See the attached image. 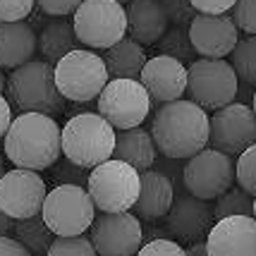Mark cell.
<instances>
[{
  "label": "cell",
  "mask_w": 256,
  "mask_h": 256,
  "mask_svg": "<svg viewBox=\"0 0 256 256\" xmlns=\"http://www.w3.org/2000/svg\"><path fill=\"white\" fill-rule=\"evenodd\" d=\"M175 199V184L156 170H144L139 182V196L134 201V216L139 220H158L163 218Z\"/></svg>",
  "instance_id": "cell-19"
},
{
  "label": "cell",
  "mask_w": 256,
  "mask_h": 256,
  "mask_svg": "<svg viewBox=\"0 0 256 256\" xmlns=\"http://www.w3.org/2000/svg\"><path fill=\"white\" fill-rule=\"evenodd\" d=\"M53 180H56V184H77V187H86V182H89V170L82 166H74L72 160H62V163H58L56 172H53Z\"/></svg>",
  "instance_id": "cell-31"
},
{
  "label": "cell",
  "mask_w": 256,
  "mask_h": 256,
  "mask_svg": "<svg viewBox=\"0 0 256 256\" xmlns=\"http://www.w3.org/2000/svg\"><path fill=\"white\" fill-rule=\"evenodd\" d=\"M168 230L178 237L180 242H196L204 240L213 225V206L208 201L192 196V194H180L172 199L170 211L166 213Z\"/></svg>",
  "instance_id": "cell-18"
},
{
  "label": "cell",
  "mask_w": 256,
  "mask_h": 256,
  "mask_svg": "<svg viewBox=\"0 0 256 256\" xmlns=\"http://www.w3.org/2000/svg\"><path fill=\"white\" fill-rule=\"evenodd\" d=\"M112 156L118 160L130 163L134 170L144 172V170H151V166L156 163L158 148L154 144L151 132H146L142 127H132V130H120L115 134Z\"/></svg>",
  "instance_id": "cell-22"
},
{
  "label": "cell",
  "mask_w": 256,
  "mask_h": 256,
  "mask_svg": "<svg viewBox=\"0 0 256 256\" xmlns=\"http://www.w3.org/2000/svg\"><path fill=\"white\" fill-rule=\"evenodd\" d=\"M118 2H130V0H118Z\"/></svg>",
  "instance_id": "cell-46"
},
{
  "label": "cell",
  "mask_w": 256,
  "mask_h": 256,
  "mask_svg": "<svg viewBox=\"0 0 256 256\" xmlns=\"http://www.w3.org/2000/svg\"><path fill=\"white\" fill-rule=\"evenodd\" d=\"M196 12H206V14H225L232 10L234 0H190Z\"/></svg>",
  "instance_id": "cell-37"
},
{
  "label": "cell",
  "mask_w": 256,
  "mask_h": 256,
  "mask_svg": "<svg viewBox=\"0 0 256 256\" xmlns=\"http://www.w3.org/2000/svg\"><path fill=\"white\" fill-rule=\"evenodd\" d=\"M77 41L79 38L74 34L72 22L58 20V22H50L44 26V32L38 36V50L46 58V62L56 65L60 58H65L70 50L77 48Z\"/></svg>",
  "instance_id": "cell-24"
},
{
  "label": "cell",
  "mask_w": 256,
  "mask_h": 256,
  "mask_svg": "<svg viewBox=\"0 0 256 256\" xmlns=\"http://www.w3.org/2000/svg\"><path fill=\"white\" fill-rule=\"evenodd\" d=\"M14 223H17V220H12L10 216L0 208V237H5V234L14 232Z\"/></svg>",
  "instance_id": "cell-40"
},
{
  "label": "cell",
  "mask_w": 256,
  "mask_h": 256,
  "mask_svg": "<svg viewBox=\"0 0 256 256\" xmlns=\"http://www.w3.org/2000/svg\"><path fill=\"white\" fill-rule=\"evenodd\" d=\"M190 41L201 58H225L232 53L234 44L240 41V29L234 26L232 17L225 14H206L196 12L187 26Z\"/></svg>",
  "instance_id": "cell-15"
},
{
  "label": "cell",
  "mask_w": 256,
  "mask_h": 256,
  "mask_svg": "<svg viewBox=\"0 0 256 256\" xmlns=\"http://www.w3.org/2000/svg\"><path fill=\"white\" fill-rule=\"evenodd\" d=\"M5 154L17 168L46 170L62 156V130L50 115L22 112L5 134Z\"/></svg>",
  "instance_id": "cell-2"
},
{
  "label": "cell",
  "mask_w": 256,
  "mask_h": 256,
  "mask_svg": "<svg viewBox=\"0 0 256 256\" xmlns=\"http://www.w3.org/2000/svg\"><path fill=\"white\" fill-rule=\"evenodd\" d=\"M136 256H187V252L172 242V240H163V237H156L151 242H146L144 246H139Z\"/></svg>",
  "instance_id": "cell-35"
},
{
  "label": "cell",
  "mask_w": 256,
  "mask_h": 256,
  "mask_svg": "<svg viewBox=\"0 0 256 256\" xmlns=\"http://www.w3.org/2000/svg\"><path fill=\"white\" fill-rule=\"evenodd\" d=\"M232 22L244 34H256V0H234Z\"/></svg>",
  "instance_id": "cell-33"
},
{
  "label": "cell",
  "mask_w": 256,
  "mask_h": 256,
  "mask_svg": "<svg viewBox=\"0 0 256 256\" xmlns=\"http://www.w3.org/2000/svg\"><path fill=\"white\" fill-rule=\"evenodd\" d=\"M115 127L103 115L77 112L62 127V156L74 166L91 170L112 158Z\"/></svg>",
  "instance_id": "cell-4"
},
{
  "label": "cell",
  "mask_w": 256,
  "mask_h": 256,
  "mask_svg": "<svg viewBox=\"0 0 256 256\" xmlns=\"http://www.w3.org/2000/svg\"><path fill=\"white\" fill-rule=\"evenodd\" d=\"M14 234L32 252V256H44L48 252L50 242H53V237H56V234L48 230V225L44 223L41 216H32V218L17 220L14 223Z\"/></svg>",
  "instance_id": "cell-25"
},
{
  "label": "cell",
  "mask_w": 256,
  "mask_h": 256,
  "mask_svg": "<svg viewBox=\"0 0 256 256\" xmlns=\"http://www.w3.org/2000/svg\"><path fill=\"white\" fill-rule=\"evenodd\" d=\"M151 136L166 158H190L208 144V115L194 100L163 103L154 115Z\"/></svg>",
  "instance_id": "cell-1"
},
{
  "label": "cell",
  "mask_w": 256,
  "mask_h": 256,
  "mask_svg": "<svg viewBox=\"0 0 256 256\" xmlns=\"http://www.w3.org/2000/svg\"><path fill=\"white\" fill-rule=\"evenodd\" d=\"M252 208H254V199L252 194H246L242 187L240 190H230L220 194L216 199V206H213V218L220 220V218H230V216H252Z\"/></svg>",
  "instance_id": "cell-28"
},
{
  "label": "cell",
  "mask_w": 256,
  "mask_h": 256,
  "mask_svg": "<svg viewBox=\"0 0 256 256\" xmlns=\"http://www.w3.org/2000/svg\"><path fill=\"white\" fill-rule=\"evenodd\" d=\"M12 106H10V100L5 98L2 94H0V136H5L8 134V130H10V124H12Z\"/></svg>",
  "instance_id": "cell-39"
},
{
  "label": "cell",
  "mask_w": 256,
  "mask_h": 256,
  "mask_svg": "<svg viewBox=\"0 0 256 256\" xmlns=\"http://www.w3.org/2000/svg\"><path fill=\"white\" fill-rule=\"evenodd\" d=\"M5 94L10 106L20 112H44L53 118L65 110V96L56 84V70L46 60H29L14 67Z\"/></svg>",
  "instance_id": "cell-3"
},
{
  "label": "cell",
  "mask_w": 256,
  "mask_h": 256,
  "mask_svg": "<svg viewBox=\"0 0 256 256\" xmlns=\"http://www.w3.org/2000/svg\"><path fill=\"white\" fill-rule=\"evenodd\" d=\"M252 216L256 218V196H254V208H252Z\"/></svg>",
  "instance_id": "cell-45"
},
{
  "label": "cell",
  "mask_w": 256,
  "mask_h": 256,
  "mask_svg": "<svg viewBox=\"0 0 256 256\" xmlns=\"http://www.w3.org/2000/svg\"><path fill=\"white\" fill-rule=\"evenodd\" d=\"M5 175V160H2V156H0V178Z\"/></svg>",
  "instance_id": "cell-43"
},
{
  "label": "cell",
  "mask_w": 256,
  "mask_h": 256,
  "mask_svg": "<svg viewBox=\"0 0 256 256\" xmlns=\"http://www.w3.org/2000/svg\"><path fill=\"white\" fill-rule=\"evenodd\" d=\"M187 94L204 110H218L237 96V74L223 58H199L187 67Z\"/></svg>",
  "instance_id": "cell-9"
},
{
  "label": "cell",
  "mask_w": 256,
  "mask_h": 256,
  "mask_svg": "<svg viewBox=\"0 0 256 256\" xmlns=\"http://www.w3.org/2000/svg\"><path fill=\"white\" fill-rule=\"evenodd\" d=\"M91 244L98 256H136L144 230L139 218L130 211L100 213L91 223Z\"/></svg>",
  "instance_id": "cell-12"
},
{
  "label": "cell",
  "mask_w": 256,
  "mask_h": 256,
  "mask_svg": "<svg viewBox=\"0 0 256 256\" xmlns=\"http://www.w3.org/2000/svg\"><path fill=\"white\" fill-rule=\"evenodd\" d=\"M208 256H256V218L230 216L211 225L206 234Z\"/></svg>",
  "instance_id": "cell-16"
},
{
  "label": "cell",
  "mask_w": 256,
  "mask_h": 256,
  "mask_svg": "<svg viewBox=\"0 0 256 256\" xmlns=\"http://www.w3.org/2000/svg\"><path fill=\"white\" fill-rule=\"evenodd\" d=\"M232 70L237 79H242L246 86L256 84V34H246V38H240L232 48Z\"/></svg>",
  "instance_id": "cell-26"
},
{
  "label": "cell",
  "mask_w": 256,
  "mask_h": 256,
  "mask_svg": "<svg viewBox=\"0 0 256 256\" xmlns=\"http://www.w3.org/2000/svg\"><path fill=\"white\" fill-rule=\"evenodd\" d=\"M144 46L136 44L134 38H120L115 46H110L103 56V62L108 67V74L112 79H136L146 65Z\"/></svg>",
  "instance_id": "cell-23"
},
{
  "label": "cell",
  "mask_w": 256,
  "mask_h": 256,
  "mask_svg": "<svg viewBox=\"0 0 256 256\" xmlns=\"http://www.w3.org/2000/svg\"><path fill=\"white\" fill-rule=\"evenodd\" d=\"M0 256H32V252L20 240H12L10 234H5L0 237Z\"/></svg>",
  "instance_id": "cell-38"
},
{
  "label": "cell",
  "mask_w": 256,
  "mask_h": 256,
  "mask_svg": "<svg viewBox=\"0 0 256 256\" xmlns=\"http://www.w3.org/2000/svg\"><path fill=\"white\" fill-rule=\"evenodd\" d=\"M139 182L142 172L134 170L130 163L108 158L89 170V190L96 208L103 213H120L130 211L139 196Z\"/></svg>",
  "instance_id": "cell-6"
},
{
  "label": "cell",
  "mask_w": 256,
  "mask_h": 256,
  "mask_svg": "<svg viewBox=\"0 0 256 256\" xmlns=\"http://www.w3.org/2000/svg\"><path fill=\"white\" fill-rule=\"evenodd\" d=\"M46 182L38 170L14 168L0 178V208L12 220H24L32 216H41L46 201Z\"/></svg>",
  "instance_id": "cell-14"
},
{
  "label": "cell",
  "mask_w": 256,
  "mask_h": 256,
  "mask_svg": "<svg viewBox=\"0 0 256 256\" xmlns=\"http://www.w3.org/2000/svg\"><path fill=\"white\" fill-rule=\"evenodd\" d=\"M53 70H56V84L60 94L65 96V100H74V103H89L98 98V94L110 77L103 58L84 48L70 50L53 65Z\"/></svg>",
  "instance_id": "cell-7"
},
{
  "label": "cell",
  "mask_w": 256,
  "mask_h": 256,
  "mask_svg": "<svg viewBox=\"0 0 256 256\" xmlns=\"http://www.w3.org/2000/svg\"><path fill=\"white\" fill-rule=\"evenodd\" d=\"M5 84H8V77L2 74V70H0V94L5 91Z\"/></svg>",
  "instance_id": "cell-42"
},
{
  "label": "cell",
  "mask_w": 256,
  "mask_h": 256,
  "mask_svg": "<svg viewBox=\"0 0 256 256\" xmlns=\"http://www.w3.org/2000/svg\"><path fill=\"white\" fill-rule=\"evenodd\" d=\"M187 256H208V249H206V240H196V242H190V246L184 249Z\"/></svg>",
  "instance_id": "cell-41"
},
{
  "label": "cell",
  "mask_w": 256,
  "mask_h": 256,
  "mask_svg": "<svg viewBox=\"0 0 256 256\" xmlns=\"http://www.w3.org/2000/svg\"><path fill=\"white\" fill-rule=\"evenodd\" d=\"M127 34L142 46H154L168 32V17L160 0H130L124 8Z\"/></svg>",
  "instance_id": "cell-20"
},
{
  "label": "cell",
  "mask_w": 256,
  "mask_h": 256,
  "mask_svg": "<svg viewBox=\"0 0 256 256\" xmlns=\"http://www.w3.org/2000/svg\"><path fill=\"white\" fill-rule=\"evenodd\" d=\"M160 5L166 10L168 22H172L175 26H190V22L196 14L190 0H160Z\"/></svg>",
  "instance_id": "cell-32"
},
{
  "label": "cell",
  "mask_w": 256,
  "mask_h": 256,
  "mask_svg": "<svg viewBox=\"0 0 256 256\" xmlns=\"http://www.w3.org/2000/svg\"><path fill=\"white\" fill-rule=\"evenodd\" d=\"M208 142L213 148L240 156L256 142V115L244 103H228L208 118Z\"/></svg>",
  "instance_id": "cell-13"
},
{
  "label": "cell",
  "mask_w": 256,
  "mask_h": 256,
  "mask_svg": "<svg viewBox=\"0 0 256 256\" xmlns=\"http://www.w3.org/2000/svg\"><path fill=\"white\" fill-rule=\"evenodd\" d=\"M36 0H0V22H20L29 17Z\"/></svg>",
  "instance_id": "cell-34"
},
{
  "label": "cell",
  "mask_w": 256,
  "mask_h": 256,
  "mask_svg": "<svg viewBox=\"0 0 256 256\" xmlns=\"http://www.w3.org/2000/svg\"><path fill=\"white\" fill-rule=\"evenodd\" d=\"M36 48H38V38L32 24L22 20L0 22V70H14L29 62L36 56Z\"/></svg>",
  "instance_id": "cell-21"
},
{
  "label": "cell",
  "mask_w": 256,
  "mask_h": 256,
  "mask_svg": "<svg viewBox=\"0 0 256 256\" xmlns=\"http://www.w3.org/2000/svg\"><path fill=\"white\" fill-rule=\"evenodd\" d=\"M139 82L144 84L154 103H170L187 94V67L170 56H156L146 60L144 70L139 74Z\"/></svg>",
  "instance_id": "cell-17"
},
{
  "label": "cell",
  "mask_w": 256,
  "mask_h": 256,
  "mask_svg": "<svg viewBox=\"0 0 256 256\" xmlns=\"http://www.w3.org/2000/svg\"><path fill=\"white\" fill-rule=\"evenodd\" d=\"M36 2H38V10H44L46 14L65 17V14H72L84 0H36Z\"/></svg>",
  "instance_id": "cell-36"
},
{
  "label": "cell",
  "mask_w": 256,
  "mask_h": 256,
  "mask_svg": "<svg viewBox=\"0 0 256 256\" xmlns=\"http://www.w3.org/2000/svg\"><path fill=\"white\" fill-rule=\"evenodd\" d=\"M72 14L77 38L96 50H108L127 34V14L118 0H84Z\"/></svg>",
  "instance_id": "cell-8"
},
{
  "label": "cell",
  "mask_w": 256,
  "mask_h": 256,
  "mask_svg": "<svg viewBox=\"0 0 256 256\" xmlns=\"http://www.w3.org/2000/svg\"><path fill=\"white\" fill-rule=\"evenodd\" d=\"M234 180L246 194H256V142L240 154L234 163Z\"/></svg>",
  "instance_id": "cell-30"
},
{
  "label": "cell",
  "mask_w": 256,
  "mask_h": 256,
  "mask_svg": "<svg viewBox=\"0 0 256 256\" xmlns=\"http://www.w3.org/2000/svg\"><path fill=\"white\" fill-rule=\"evenodd\" d=\"M182 180L192 196L213 201L232 187L234 160L230 154H223L218 148H201L199 154L187 158Z\"/></svg>",
  "instance_id": "cell-11"
},
{
  "label": "cell",
  "mask_w": 256,
  "mask_h": 256,
  "mask_svg": "<svg viewBox=\"0 0 256 256\" xmlns=\"http://www.w3.org/2000/svg\"><path fill=\"white\" fill-rule=\"evenodd\" d=\"M252 110H254V115H256V91H254V96H252Z\"/></svg>",
  "instance_id": "cell-44"
},
{
  "label": "cell",
  "mask_w": 256,
  "mask_h": 256,
  "mask_svg": "<svg viewBox=\"0 0 256 256\" xmlns=\"http://www.w3.org/2000/svg\"><path fill=\"white\" fill-rule=\"evenodd\" d=\"M158 48L163 56H170L180 60V62H192V58L196 56L194 46L190 41V34H187V26H172L168 29L160 38H158Z\"/></svg>",
  "instance_id": "cell-27"
},
{
  "label": "cell",
  "mask_w": 256,
  "mask_h": 256,
  "mask_svg": "<svg viewBox=\"0 0 256 256\" xmlns=\"http://www.w3.org/2000/svg\"><path fill=\"white\" fill-rule=\"evenodd\" d=\"M46 256H98L89 237L72 234V237H56Z\"/></svg>",
  "instance_id": "cell-29"
},
{
  "label": "cell",
  "mask_w": 256,
  "mask_h": 256,
  "mask_svg": "<svg viewBox=\"0 0 256 256\" xmlns=\"http://www.w3.org/2000/svg\"><path fill=\"white\" fill-rule=\"evenodd\" d=\"M41 218L56 237L84 234L96 218V204L86 187L56 184L46 194Z\"/></svg>",
  "instance_id": "cell-5"
},
{
  "label": "cell",
  "mask_w": 256,
  "mask_h": 256,
  "mask_svg": "<svg viewBox=\"0 0 256 256\" xmlns=\"http://www.w3.org/2000/svg\"><path fill=\"white\" fill-rule=\"evenodd\" d=\"M96 103L98 115H103L115 130L139 127L151 112V96L136 79H108Z\"/></svg>",
  "instance_id": "cell-10"
}]
</instances>
